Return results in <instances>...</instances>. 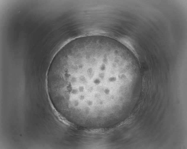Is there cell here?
<instances>
[{"label":"cell","instance_id":"obj_1","mask_svg":"<svg viewBox=\"0 0 187 149\" xmlns=\"http://www.w3.org/2000/svg\"><path fill=\"white\" fill-rule=\"evenodd\" d=\"M119 51L105 42L87 41L66 45L53 57L46 75L50 97L72 124L96 129L116 121L125 77Z\"/></svg>","mask_w":187,"mask_h":149}]
</instances>
